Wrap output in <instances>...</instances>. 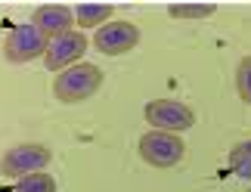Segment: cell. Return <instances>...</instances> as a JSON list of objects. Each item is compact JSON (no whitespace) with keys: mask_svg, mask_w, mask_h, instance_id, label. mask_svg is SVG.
<instances>
[{"mask_svg":"<svg viewBox=\"0 0 251 192\" xmlns=\"http://www.w3.org/2000/svg\"><path fill=\"white\" fill-rule=\"evenodd\" d=\"M13 192H56V180L44 170H37V174H28L19 180Z\"/></svg>","mask_w":251,"mask_h":192,"instance_id":"obj_11","label":"cell"},{"mask_svg":"<svg viewBox=\"0 0 251 192\" xmlns=\"http://www.w3.org/2000/svg\"><path fill=\"white\" fill-rule=\"evenodd\" d=\"M236 90L242 96V102L251 105V56H245L236 69Z\"/></svg>","mask_w":251,"mask_h":192,"instance_id":"obj_13","label":"cell"},{"mask_svg":"<svg viewBox=\"0 0 251 192\" xmlns=\"http://www.w3.org/2000/svg\"><path fill=\"white\" fill-rule=\"evenodd\" d=\"M31 25L47 41H53V37H59V34L75 31V9L62 6V3H41L31 16Z\"/></svg>","mask_w":251,"mask_h":192,"instance_id":"obj_8","label":"cell"},{"mask_svg":"<svg viewBox=\"0 0 251 192\" xmlns=\"http://www.w3.org/2000/svg\"><path fill=\"white\" fill-rule=\"evenodd\" d=\"M100 87H102V69H96L93 62H78L56 74L53 96L59 102H81L87 96H93Z\"/></svg>","mask_w":251,"mask_h":192,"instance_id":"obj_1","label":"cell"},{"mask_svg":"<svg viewBox=\"0 0 251 192\" xmlns=\"http://www.w3.org/2000/svg\"><path fill=\"white\" fill-rule=\"evenodd\" d=\"M47 44L50 41L31 22H22V25L9 28V34L3 37V56L9 62H31L47 53Z\"/></svg>","mask_w":251,"mask_h":192,"instance_id":"obj_4","label":"cell"},{"mask_svg":"<svg viewBox=\"0 0 251 192\" xmlns=\"http://www.w3.org/2000/svg\"><path fill=\"white\" fill-rule=\"evenodd\" d=\"M53 161V152L41 146V143H19L0 158V174L3 177H13V180H22L28 174H37L41 168H47Z\"/></svg>","mask_w":251,"mask_h":192,"instance_id":"obj_3","label":"cell"},{"mask_svg":"<svg viewBox=\"0 0 251 192\" xmlns=\"http://www.w3.org/2000/svg\"><path fill=\"white\" fill-rule=\"evenodd\" d=\"M214 3H171L168 13L174 19H205V16H214Z\"/></svg>","mask_w":251,"mask_h":192,"instance_id":"obj_12","label":"cell"},{"mask_svg":"<svg viewBox=\"0 0 251 192\" xmlns=\"http://www.w3.org/2000/svg\"><path fill=\"white\" fill-rule=\"evenodd\" d=\"M183 155H186V143L180 140V133L149 130L140 137V158L152 168H174Z\"/></svg>","mask_w":251,"mask_h":192,"instance_id":"obj_2","label":"cell"},{"mask_svg":"<svg viewBox=\"0 0 251 192\" xmlns=\"http://www.w3.org/2000/svg\"><path fill=\"white\" fill-rule=\"evenodd\" d=\"M90 41L81 34V31H69V34H59L47 44V53H44V65L50 72H65L69 65H78L81 56L87 53Z\"/></svg>","mask_w":251,"mask_h":192,"instance_id":"obj_7","label":"cell"},{"mask_svg":"<svg viewBox=\"0 0 251 192\" xmlns=\"http://www.w3.org/2000/svg\"><path fill=\"white\" fill-rule=\"evenodd\" d=\"M143 115H146V121L152 124V130H168V133H183L196 124L192 109L177 102V99H155L143 109Z\"/></svg>","mask_w":251,"mask_h":192,"instance_id":"obj_5","label":"cell"},{"mask_svg":"<svg viewBox=\"0 0 251 192\" xmlns=\"http://www.w3.org/2000/svg\"><path fill=\"white\" fill-rule=\"evenodd\" d=\"M229 170H233L236 177L242 180H251V140L245 143H236L233 149H229Z\"/></svg>","mask_w":251,"mask_h":192,"instance_id":"obj_10","label":"cell"},{"mask_svg":"<svg viewBox=\"0 0 251 192\" xmlns=\"http://www.w3.org/2000/svg\"><path fill=\"white\" fill-rule=\"evenodd\" d=\"M137 44H140V28L133 22H121V19L102 22L93 34V47L105 56H121V53L133 50Z\"/></svg>","mask_w":251,"mask_h":192,"instance_id":"obj_6","label":"cell"},{"mask_svg":"<svg viewBox=\"0 0 251 192\" xmlns=\"http://www.w3.org/2000/svg\"><path fill=\"white\" fill-rule=\"evenodd\" d=\"M248 192H251V189H248Z\"/></svg>","mask_w":251,"mask_h":192,"instance_id":"obj_14","label":"cell"},{"mask_svg":"<svg viewBox=\"0 0 251 192\" xmlns=\"http://www.w3.org/2000/svg\"><path fill=\"white\" fill-rule=\"evenodd\" d=\"M102 19H112V3H78L75 22L81 28H100Z\"/></svg>","mask_w":251,"mask_h":192,"instance_id":"obj_9","label":"cell"}]
</instances>
